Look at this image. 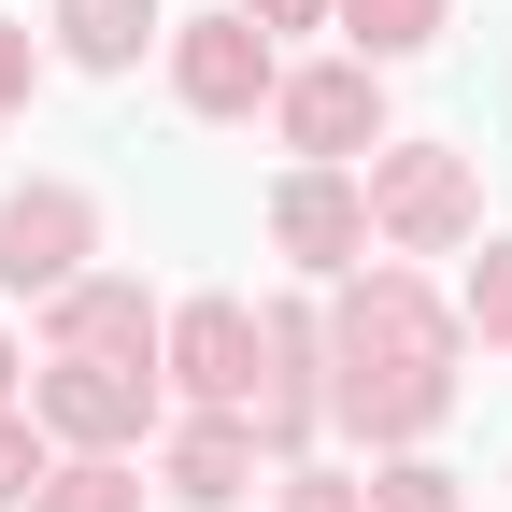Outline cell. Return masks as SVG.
<instances>
[{
    "label": "cell",
    "instance_id": "cell-1",
    "mask_svg": "<svg viewBox=\"0 0 512 512\" xmlns=\"http://www.w3.org/2000/svg\"><path fill=\"white\" fill-rule=\"evenodd\" d=\"M328 413L356 441H427L456 413V313H441L413 271H370L328 313Z\"/></svg>",
    "mask_w": 512,
    "mask_h": 512
},
{
    "label": "cell",
    "instance_id": "cell-2",
    "mask_svg": "<svg viewBox=\"0 0 512 512\" xmlns=\"http://www.w3.org/2000/svg\"><path fill=\"white\" fill-rule=\"evenodd\" d=\"M370 228L399 242V256L470 242V228H484V171H470L456 143H384V157H370Z\"/></svg>",
    "mask_w": 512,
    "mask_h": 512
},
{
    "label": "cell",
    "instance_id": "cell-3",
    "mask_svg": "<svg viewBox=\"0 0 512 512\" xmlns=\"http://www.w3.org/2000/svg\"><path fill=\"white\" fill-rule=\"evenodd\" d=\"M29 413L72 441V456H128V441L157 427V370H143V356H57V370L29 384Z\"/></svg>",
    "mask_w": 512,
    "mask_h": 512
},
{
    "label": "cell",
    "instance_id": "cell-4",
    "mask_svg": "<svg viewBox=\"0 0 512 512\" xmlns=\"http://www.w3.org/2000/svg\"><path fill=\"white\" fill-rule=\"evenodd\" d=\"M100 256V200L86 185H15V200H0V285L15 299H57Z\"/></svg>",
    "mask_w": 512,
    "mask_h": 512
},
{
    "label": "cell",
    "instance_id": "cell-5",
    "mask_svg": "<svg viewBox=\"0 0 512 512\" xmlns=\"http://www.w3.org/2000/svg\"><path fill=\"white\" fill-rule=\"evenodd\" d=\"M157 356H171V384H185L200 413H242L256 370H271V328H256L242 299H185L171 328H157Z\"/></svg>",
    "mask_w": 512,
    "mask_h": 512
},
{
    "label": "cell",
    "instance_id": "cell-6",
    "mask_svg": "<svg viewBox=\"0 0 512 512\" xmlns=\"http://www.w3.org/2000/svg\"><path fill=\"white\" fill-rule=\"evenodd\" d=\"M171 86H185V114H256L285 72H271V29L256 15H185L171 29Z\"/></svg>",
    "mask_w": 512,
    "mask_h": 512
},
{
    "label": "cell",
    "instance_id": "cell-7",
    "mask_svg": "<svg viewBox=\"0 0 512 512\" xmlns=\"http://www.w3.org/2000/svg\"><path fill=\"white\" fill-rule=\"evenodd\" d=\"M271 128H285L299 157H356V143H384V86H370V57L285 72V86H271Z\"/></svg>",
    "mask_w": 512,
    "mask_h": 512
},
{
    "label": "cell",
    "instance_id": "cell-8",
    "mask_svg": "<svg viewBox=\"0 0 512 512\" xmlns=\"http://www.w3.org/2000/svg\"><path fill=\"white\" fill-rule=\"evenodd\" d=\"M271 242L299 256V271H356V256H370V200H356L328 157H313V171L271 185Z\"/></svg>",
    "mask_w": 512,
    "mask_h": 512
},
{
    "label": "cell",
    "instance_id": "cell-9",
    "mask_svg": "<svg viewBox=\"0 0 512 512\" xmlns=\"http://www.w3.org/2000/svg\"><path fill=\"white\" fill-rule=\"evenodd\" d=\"M157 328H171V313L128 271H72V285H57V356H143L157 370Z\"/></svg>",
    "mask_w": 512,
    "mask_h": 512
},
{
    "label": "cell",
    "instance_id": "cell-10",
    "mask_svg": "<svg viewBox=\"0 0 512 512\" xmlns=\"http://www.w3.org/2000/svg\"><path fill=\"white\" fill-rule=\"evenodd\" d=\"M242 484H256V413H200V427L171 441V498L185 512H228Z\"/></svg>",
    "mask_w": 512,
    "mask_h": 512
},
{
    "label": "cell",
    "instance_id": "cell-11",
    "mask_svg": "<svg viewBox=\"0 0 512 512\" xmlns=\"http://www.w3.org/2000/svg\"><path fill=\"white\" fill-rule=\"evenodd\" d=\"M143 29H157V0H57V43H72L86 72H128Z\"/></svg>",
    "mask_w": 512,
    "mask_h": 512
},
{
    "label": "cell",
    "instance_id": "cell-12",
    "mask_svg": "<svg viewBox=\"0 0 512 512\" xmlns=\"http://www.w3.org/2000/svg\"><path fill=\"white\" fill-rule=\"evenodd\" d=\"M342 29H356V57H427L456 29V0H342Z\"/></svg>",
    "mask_w": 512,
    "mask_h": 512
},
{
    "label": "cell",
    "instance_id": "cell-13",
    "mask_svg": "<svg viewBox=\"0 0 512 512\" xmlns=\"http://www.w3.org/2000/svg\"><path fill=\"white\" fill-rule=\"evenodd\" d=\"M29 512H143V470L128 456H72V470H43Z\"/></svg>",
    "mask_w": 512,
    "mask_h": 512
},
{
    "label": "cell",
    "instance_id": "cell-14",
    "mask_svg": "<svg viewBox=\"0 0 512 512\" xmlns=\"http://www.w3.org/2000/svg\"><path fill=\"white\" fill-rule=\"evenodd\" d=\"M470 328L512 356V242H484V256H470Z\"/></svg>",
    "mask_w": 512,
    "mask_h": 512
},
{
    "label": "cell",
    "instance_id": "cell-15",
    "mask_svg": "<svg viewBox=\"0 0 512 512\" xmlns=\"http://www.w3.org/2000/svg\"><path fill=\"white\" fill-rule=\"evenodd\" d=\"M43 484V413H0V512Z\"/></svg>",
    "mask_w": 512,
    "mask_h": 512
},
{
    "label": "cell",
    "instance_id": "cell-16",
    "mask_svg": "<svg viewBox=\"0 0 512 512\" xmlns=\"http://www.w3.org/2000/svg\"><path fill=\"white\" fill-rule=\"evenodd\" d=\"M370 512H456V470H384Z\"/></svg>",
    "mask_w": 512,
    "mask_h": 512
},
{
    "label": "cell",
    "instance_id": "cell-17",
    "mask_svg": "<svg viewBox=\"0 0 512 512\" xmlns=\"http://www.w3.org/2000/svg\"><path fill=\"white\" fill-rule=\"evenodd\" d=\"M285 512H370V484H342V470H299V484H285Z\"/></svg>",
    "mask_w": 512,
    "mask_h": 512
},
{
    "label": "cell",
    "instance_id": "cell-18",
    "mask_svg": "<svg viewBox=\"0 0 512 512\" xmlns=\"http://www.w3.org/2000/svg\"><path fill=\"white\" fill-rule=\"evenodd\" d=\"M29 86H43V57H29V29H0V114H29Z\"/></svg>",
    "mask_w": 512,
    "mask_h": 512
},
{
    "label": "cell",
    "instance_id": "cell-19",
    "mask_svg": "<svg viewBox=\"0 0 512 512\" xmlns=\"http://www.w3.org/2000/svg\"><path fill=\"white\" fill-rule=\"evenodd\" d=\"M242 15H256V29H313L328 0H242Z\"/></svg>",
    "mask_w": 512,
    "mask_h": 512
},
{
    "label": "cell",
    "instance_id": "cell-20",
    "mask_svg": "<svg viewBox=\"0 0 512 512\" xmlns=\"http://www.w3.org/2000/svg\"><path fill=\"white\" fill-rule=\"evenodd\" d=\"M0 413H15V342H0Z\"/></svg>",
    "mask_w": 512,
    "mask_h": 512
}]
</instances>
